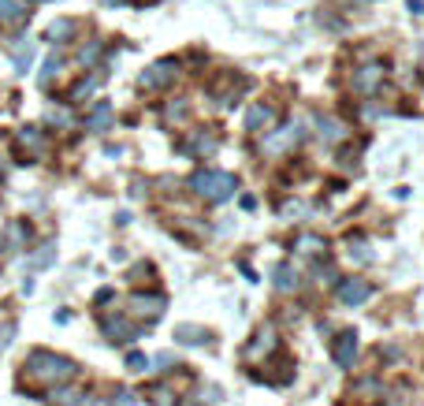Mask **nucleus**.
Here are the masks:
<instances>
[{"mask_svg": "<svg viewBox=\"0 0 424 406\" xmlns=\"http://www.w3.org/2000/svg\"><path fill=\"white\" fill-rule=\"evenodd\" d=\"M335 298L342 306H361L365 298H373V283L361 280V276H342L335 283Z\"/></svg>", "mask_w": 424, "mask_h": 406, "instance_id": "nucleus-6", "label": "nucleus"}, {"mask_svg": "<svg viewBox=\"0 0 424 406\" xmlns=\"http://www.w3.org/2000/svg\"><path fill=\"white\" fill-rule=\"evenodd\" d=\"M187 109H190V101H182V97H179V101H171V104H168V116H171V120H179V116H187Z\"/></svg>", "mask_w": 424, "mask_h": 406, "instance_id": "nucleus-25", "label": "nucleus"}, {"mask_svg": "<svg viewBox=\"0 0 424 406\" xmlns=\"http://www.w3.org/2000/svg\"><path fill=\"white\" fill-rule=\"evenodd\" d=\"M97 52H101V42H89V45L82 49V60H78V63H82V68H86V63H94Z\"/></svg>", "mask_w": 424, "mask_h": 406, "instance_id": "nucleus-26", "label": "nucleus"}, {"mask_svg": "<svg viewBox=\"0 0 424 406\" xmlns=\"http://www.w3.org/2000/svg\"><path fill=\"white\" fill-rule=\"evenodd\" d=\"M272 283H275V291H298V269L294 265H275L272 269Z\"/></svg>", "mask_w": 424, "mask_h": 406, "instance_id": "nucleus-15", "label": "nucleus"}, {"mask_svg": "<svg viewBox=\"0 0 424 406\" xmlns=\"http://www.w3.org/2000/svg\"><path fill=\"white\" fill-rule=\"evenodd\" d=\"M75 373H78V365L71 358H63V355H52V350H34V355L26 358V365H23L26 381H37L45 388H60L63 381H71Z\"/></svg>", "mask_w": 424, "mask_h": 406, "instance_id": "nucleus-1", "label": "nucleus"}, {"mask_svg": "<svg viewBox=\"0 0 424 406\" xmlns=\"http://www.w3.org/2000/svg\"><path fill=\"white\" fill-rule=\"evenodd\" d=\"M275 120H280V112H275V104H272V101H254V104L246 109L242 127L249 130V135H261V130H268Z\"/></svg>", "mask_w": 424, "mask_h": 406, "instance_id": "nucleus-7", "label": "nucleus"}, {"mask_svg": "<svg viewBox=\"0 0 424 406\" xmlns=\"http://www.w3.org/2000/svg\"><path fill=\"white\" fill-rule=\"evenodd\" d=\"M290 250L298 257H309V261H324L328 257V239L324 235H313V231H301L294 242H290Z\"/></svg>", "mask_w": 424, "mask_h": 406, "instance_id": "nucleus-11", "label": "nucleus"}, {"mask_svg": "<svg viewBox=\"0 0 424 406\" xmlns=\"http://www.w3.org/2000/svg\"><path fill=\"white\" fill-rule=\"evenodd\" d=\"M108 123H112V104L108 101L94 104V112H89V130H108Z\"/></svg>", "mask_w": 424, "mask_h": 406, "instance_id": "nucleus-17", "label": "nucleus"}, {"mask_svg": "<svg viewBox=\"0 0 424 406\" xmlns=\"http://www.w3.org/2000/svg\"><path fill=\"white\" fill-rule=\"evenodd\" d=\"M316 127H320V135H324L328 142L342 138V123H335V120H331V116H320V120H316Z\"/></svg>", "mask_w": 424, "mask_h": 406, "instance_id": "nucleus-20", "label": "nucleus"}, {"mask_svg": "<svg viewBox=\"0 0 424 406\" xmlns=\"http://www.w3.org/2000/svg\"><path fill=\"white\" fill-rule=\"evenodd\" d=\"M94 78H86V82H75V90H71V101H82V97H89V94H94Z\"/></svg>", "mask_w": 424, "mask_h": 406, "instance_id": "nucleus-24", "label": "nucleus"}, {"mask_svg": "<svg viewBox=\"0 0 424 406\" xmlns=\"http://www.w3.org/2000/svg\"><path fill=\"white\" fill-rule=\"evenodd\" d=\"M175 339H179L182 347H205L208 343V332L194 328V324H182V328H175Z\"/></svg>", "mask_w": 424, "mask_h": 406, "instance_id": "nucleus-16", "label": "nucleus"}, {"mask_svg": "<svg viewBox=\"0 0 424 406\" xmlns=\"http://www.w3.org/2000/svg\"><path fill=\"white\" fill-rule=\"evenodd\" d=\"M75 19H56L49 23V42H68V37H75Z\"/></svg>", "mask_w": 424, "mask_h": 406, "instance_id": "nucleus-19", "label": "nucleus"}, {"mask_svg": "<svg viewBox=\"0 0 424 406\" xmlns=\"http://www.w3.org/2000/svg\"><path fill=\"white\" fill-rule=\"evenodd\" d=\"M56 71H60V56H52V60L45 63V68H42V82H49V78L56 75Z\"/></svg>", "mask_w": 424, "mask_h": 406, "instance_id": "nucleus-27", "label": "nucleus"}, {"mask_svg": "<svg viewBox=\"0 0 424 406\" xmlns=\"http://www.w3.org/2000/svg\"><path fill=\"white\" fill-rule=\"evenodd\" d=\"M149 402L153 406H179V395H175V388H171V384H153Z\"/></svg>", "mask_w": 424, "mask_h": 406, "instance_id": "nucleus-18", "label": "nucleus"}, {"mask_svg": "<svg viewBox=\"0 0 424 406\" xmlns=\"http://www.w3.org/2000/svg\"><path fill=\"white\" fill-rule=\"evenodd\" d=\"M216 149H220V135L216 130H205V127H197L194 135L182 142V153L187 156H212Z\"/></svg>", "mask_w": 424, "mask_h": 406, "instance_id": "nucleus-9", "label": "nucleus"}, {"mask_svg": "<svg viewBox=\"0 0 424 406\" xmlns=\"http://www.w3.org/2000/svg\"><path fill=\"white\" fill-rule=\"evenodd\" d=\"M101 328H104V336H108L112 343H130V339L142 336V328H135V324H130L127 317H104Z\"/></svg>", "mask_w": 424, "mask_h": 406, "instance_id": "nucleus-12", "label": "nucleus"}, {"mask_svg": "<svg viewBox=\"0 0 424 406\" xmlns=\"http://www.w3.org/2000/svg\"><path fill=\"white\" fill-rule=\"evenodd\" d=\"M175 78H179V63L168 56V60L149 63V68L138 75V86H142V90H168L171 82H175Z\"/></svg>", "mask_w": 424, "mask_h": 406, "instance_id": "nucleus-5", "label": "nucleus"}, {"mask_svg": "<svg viewBox=\"0 0 424 406\" xmlns=\"http://www.w3.org/2000/svg\"><path fill=\"white\" fill-rule=\"evenodd\" d=\"M383 78H387V63H383V60H368V63H361V68L350 75V90L357 97H376L383 90Z\"/></svg>", "mask_w": 424, "mask_h": 406, "instance_id": "nucleus-3", "label": "nucleus"}, {"mask_svg": "<svg viewBox=\"0 0 424 406\" xmlns=\"http://www.w3.org/2000/svg\"><path fill=\"white\" fill-rule=\"evenodd\" d=\"M298 123H287L283 130H275V135H268V138H264L261 142V149L264 153H268V156H275V153H287V146H290V142H294V135H298Z\"/></svg>", "mask_w": 424, "mask_h": 406, "instance_id": "nucleus-13", "label": "nucleus"}, {"mask_svg": "<svg viewBox=\"0 0 424 406\" xmlns=\"http://www.w3.org/2000/svg\"><path fill=\"white\" fill-rule=\"evenodd\" d=\"M331 355H335L339 369H350V365L357 362V332L354 328H342L335 336V343H331Z\"/></svg>", "mask_w": 424, "mask_h": 406, "instance_id": "nucleus-10", "label": "nucleus"}, {"mask_svg": "<svg viewBox=\"0 0 424 406\" xmlns=\"http://www.w3.org/2000/svg\"><path fill=\"white\" fill-rule=\"evenodd\" d=\"M23 11V0H0V19H19Z\"/></svg>", "mask_w": 424, "mask_h": 406, "instance_id": "nucleus-21", "label": "nucleus"}, {"mask_svg": "<svg viewBox=\"0 0 424 406\" xmlns=\"http://www.w3.org/2000/svg\"><path fill=\"white\" fill-rule=\"evenodd\" d=\"M127 369H130V373L149 369V358H145V355H138V350H130V355H127Z\"/></svg>", "mask_w": 424, "mask_h": 406, "instance_id": "nucleus-23", "label": "nucleus"}, {"mask_svg": "<svg viewBox=\"0 0 424 406\" xmlns=\"http://www.w3.org/2000/svg\"><path fill=\"white\" fill-rule=\"evenodd\" d=\"M275 347H280V336H275V328H272V324H261V328H257V336L246 343V350H242V355H246L249 362H261L264 355L272 358V355H275Z\"/></svg>", "mask_w": 424, "mask_h": 406, "instance_id": "nucleus-8", "label": "nucleus"}, {"mask_svg": "<svg viewBox=\"0 0 424 406\" xmlns=\"http://www.w3.org/2000/svg\"><path fill=\"white\" fill-rule=\"evenodd\" d=\"M420 75H424V52H420Z\"/></svg>", "mask_w": 424, "mask_h": 406, "instance_id": "nucleus-29", "label": "nucleus"}, {"mask_svg": "<svg viewBox=\"0 0 424 406\" xmlns=\"http://www.w3.org/2000/svg\"><path fill=\"white\" fill-rule=\"evenodd\" d=\"M30 63H34V49L26 45V49L15 52V71H19V75H23V71H30Z\"/></svg>", "mask_w": 424, "mask_h": 406, "instance_id": "nucleus-22", "label": "nucleus"}, {"mask_svg": "<svg viewBox=\"0 0 424 406\" xmlns=\"http://www.w3.org/2000/svg\"><path fill=\"white\" fill-rule=\"evenodd\" d=\"M164 309H168L164 291H135L127 298V313H130V317H138V321H145V324L161 321Z\"/></svg>", "mask_w": 424, "mask_h": 406, "instance_id": "nucleus-4", "label": "nucleus"}, {"mask_svg": "<svg viewBox=\"0 0 424 406\" xmlns=\"http://www.w3.org/2000/svg\"><path fill=\"white\" fill-rule=\"evenodd\" d=\"M153 365H156V369H168V365H171V355H156Z\"/></svg>", "mask_w": 424, "mask_h": 406, "instance_id": "nucleus-28", "label": "nucleus"}, {"mask_svg": "<svg viewBox=\"0 0 424 406\" xmlns=\"http://www.w3.org/2000/svg\"><path fill=\"white\" fill-rule=\"evenodd\" d=\"M34 4H42V0H34Z\"/></svg>", "mask_w": 424, "mask_h": 406, "instance_id": "nucleus-30", "label": "nucleus"}, {"mask_svg": "<svg viewBox=\"0 0 424 406\" xmlns=\"http://www.w3.org/2000/svg\"><path fill=\"white\" fill-rule=\"evenodd\" d=\"M350 395L354 399H368V402H380L383 399V384L376 381V376H361V381H354V388H350Z\"/></svg>", "mask_w": 424, "mask_h": 406, "instance_id": "nucleus-14", "label": "nucleus"}, {"mask_svg": "<svg viewBox=\"0 0 424 406\" xmlns=\"http://www.w3.org/2000/svg\"><path fill=\"white\" fill-rule=\"evenodd\" d=\"M187 187L197 194V198L220 205V202H227L231 194L238 190V179H235L231 172H208V168H201V172H194V176L187 179Z\"/></svg>", "mask_w": 424, "mask_h": 406, "instance_id": "nucleus-2", "label": "nucleus"}]
</instances>
